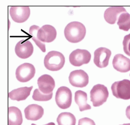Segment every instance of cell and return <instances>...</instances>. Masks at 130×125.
<instances>
[{
    "mask_svg": "<svg viewBox=\"0 0 130 125\" xmlns=\"http://www.w3.org/2000/svg\"><path fill=\"white\" fill-rule=\"evenodd\" d=\"M64 34L70 43H79L83 40L86 34V28L83 24L78 22L68 24L64 28Z\"/></svg>",
    "mask_w": 130,
    "mask_h": 125,
    "instance_id": "6da1fadb",
    "label": "cell"
},
{
    "mask_svg": "<svg viewBox=\"0 0 130 125\" xmlns=\"http://www.w3.org/2000/svg\"><path fill=\"white\" fill-rule=\"evenodd\" d=\"M65 63L63 55L57 51H51L45 56L44 60L45 67L51 71H57L61 69Z\"/></svg>",
    "mask_w": 130,
    "mask_h": 125,
    "instance_id": "7a4b0ae2",
    "label": "cell"
},
{
    "mask_svg": "<svg viewBox=\"0 0 130 125\" xmlns=\"http://www.w3.org/2000/svg\"><path fill=\"white\" fill-rule=\"evenodd\" d=\"M108 96L109 92L107 88L102 84L95 85L90 92L91 100L95 107L103 105V103L106 102Z\"/></svg>",
    "mask_w": 130,
    "mask_h": 125,
    "instance_id": "3957f363",
    "label": "cell"
},
{
    "mask_svg": "<svg viewBox=\"0 0 130 125\" xmlns=\"http://www.w3.org/2000/svg\"><path fill=\"white\" fill-rule=\"evenodd\" d=\"M113 96L123 100L130 99V80L123 79L115 82L111 86Z\"/></svg>",
    "mask_w": 130,
    "mask_h": 125,
    "instance_id": "277c9868",
    "label": "cell"
},
{
    "mask_svg": "<svg viewBox=\"0 0 130 125\" xmlns=\"http://www.w3.org/2000/svg\"><path fill=\"white\" fill-rule=\"evenodd\" d=\"M72 92L69 88L60 87L56 92L55 101L57 105L61 109L69 108L72 103Z\"/></svg>",
    "mask_w": 130,
    "mask_h": 125,
    "instance_id": "5b68a950",
    "label": "cell"
},
{
    "mask_svg": "<svg viewBox=\"0 0 130 125\" xmlns=\"http://www.w3.org/2000/svg\"><path fill=\"white\" fill-rule=\"evenodd\" d=\"M91 58L90 52L85 49H77L73 51L69 56L70 64L75 67H80L89 64Z\"/></svg>",
    "mask_w": 130,
    "mask_h": 125,
    "instance_id": "8992f818",
    "label": "cell"
},
{
    "mask_svg": "<svg viewBox=\"0 0 130 125\" xmlns=\"http://www.w3.org/2000/svg\"><path fill=\"white\" fill-rule=\"evenodd\" d=\"M36 73V69L34 65L25 63L19 66L16 71V77L20 82H25L33 78Z\"/></svg>",
    "mask_w": 130,
    "mask_h": 125,
    "instance_id": "52a82bcc",
    "label": "cell"
},
{
    "mask_svg": "<svg viewBox=\"0 0 130 125\" xmlns=\"http://www.w3.org/2000/svg\"><path fill=\"white\" fill-rule=\"evenodd\" d=\"M69 80L72 86L78 88H83L89 84V77L88 74L83 70H77L70 73Z\"/></svg>",
    "mask_w": 130,
    "mask_h": 125,
    "instance_id": "ba28073f",
    "label": "cell"
},
{
    "mask_svg": "<svg viewBox=\"0 0 130 125\" xmlns=\"http://www.w3.org/2000/svg\"><path fill=\"white\" fill-rule=\"evenodd\" d=\"M9 14L14 22L23 23L29 18L30 15V9L29 6H12L10 8Z\"/></svg>",
    "mask_w": 130,
    "mask_h": 125,
    "instance_id": "9c48e42d",
    "label": "cell"
},
{
    "mask_svg": "<svg viewBox=\"0 0 130 125\" xmlns=\"http://www.w3.org/2000/svg\"><path fill=\"white\" fill-rule=\"evenodd\" d=\"M111 55V51L109 49L100 47L94 52V62L95 65L100 68L107 67Z\"/></svg>",
    "mask_w": 130,
    "mask_h": 125,
    "instance_id": "30bf717a",
    "label": "cell"
},
{
    "mask_svg": "<svg viewBox=\"0 0 130 125\" xmlns=\"http://www.w3.org/2000/svg\"><path fill=\"white\" fill-rule=\"evenodd\" d=\"M57 32L52 26L46 25L42 26L38 31L37 37L42 42L51 43L55 39Z\"/></svg>",
    "mask_w": 130,
    "mask_h": 125,
    "instance_id": "8fae6325",
    "label": "cell"
},
{
    "mask_svg": "<svg viewBox=\"0 0 130 125\" xmlns=\"http://www.w3.org/2000/svg\"><path fill=\"white\" fill-rule=\"evenodd\" d=\"M34 46L29 40H20L15 46V51L17 56L21 59L30 57L34 52Z\"/></svg>",
    "mask_w": 130,
    "mask_h": 125,
    "instance_id": "7c38bea8",
    "label": "cell"
},
{
    "mask_svg": "<svg viewBox=\"0 0 130 125\" xmlns=\"http://www.w3.org/2000/svg\"><path fill=\"white\" fill-rule=\"evenodd\" d=\"M39 90L46 95L52 93L55 87V82L53 78L47 74L41 76L38 79Z\"/></svg>",
    "mask_w": 130,
    "mask_h": 125,
    "instance_id": "4fadbf2b",
    "label": "cell"
},
{
    "mask_svg": "<svg viewBox=\"0 0 130 125\" xmlns=\"http://www.w3.org/2000/svg\"><path fill=\"white\" fill-rule=\"evenodd\" d=\"M24 112L25 117L27 119L36 121L42 118L44 114V109L41 106L33 104L26 107Z\"/></svg>",
    "mask_w": 130,
    "mask_h": 125,
    "instance_id": "5bb4252c",
    "label": "cell"
},
{
    "mask_svg": "<svg viewBox=\"0 0 130 125\" xmlns=\"http://www.w3.org/2000/svg\"><path fill=\"white\" fill-rule=\"evenodd\" d=\"M112 65L117 71L125 73L130 71V59L122 54L116 55L112 60Z\"/></svg>",
    "mask_w": 130,
    "mask_h": 125,
    "instance_id": "9a60e30c",
    "label": "cell"
},
{
    "mask_svg": "<svg viewBox=\"0 0 130 125\" xmlns=\"http://www.w3.org/2000/svg\"><path fill=\"white\" fill-rule=\"evenodd\" d=\"M124 13H127L126 9L122 6H112L107 8L104 13V18L108 24H115L118 17Z\"/></svg>",
    "mask_w": 130,
    "mask_h": 125,
    "instance_id": "2e32d148",
    "label": "cell"
},
{
    "mask_svg": "<svg viewBox=\"0 0 130 125\" xmlns=\"http://www.w3.org/2000/svg\"><path fill=\"white\" fill-rule=\"evenodd\" d=\"M33 86L25 87L14 89L8 93V97L12 100L18 101L26 100L30 95Z\"/></svg>",
    "mask_w": 130,
    "mask_h": 125,
    "instance_id": "e0dca14e",
    "label": "cell"
},
{
    "mask_svg": "<svg viewBox=\"0 0 130 125\" xmlns=\"http://www.w3.org/2000/svg\"><path fill=\"white\" fill-rule=\"evenodd\" d=\"M23 123V115L21 111L15 107L8 109V124L21 125Z\"/></svg>",
    "mask_w": 130,
    "mask_h": 125,
    "instance_id": "ac0fdd59",
    "label": "cell"
},
{
    "mask_svg": "<svg viewBox=\"0 0 130 125\" xmlns=\"http://www.w3.org/2000/svg\"><path fill=\"white\" fill-rule=\"evenodd\" d=\"M87 93L82 90H78L75 92L74 100L79 107L81 112L90 110L91 107L87 103Z\"/></svg>",
    "mask_w": 130,
    "mask_h": 125,
    "instance_id": "d6986e66",
    "label": "cell"
},
{
    "mask_svg": "<svg viewBox=\"0 0 130 125\" xmlns=\"http://www.w3.org/2000/svg\"><path fill=\"white\" fill-rule=\"evenodd\" d=\"M57 122L58 125H75L76 118L70 113L63 112L57 117Z\"/></svg>",
    "mask_w": 130,
    "mask_h": 125,
    "instance_id": "ffe728a7",
    "label": "cell"
},
{
    "mask_svg": "<svg viewBox=\"0 0 130 125\" xmlns=\"http://www.w3.org/2000/svg\"><path fill=\"white\" fill-rule=\"evenodd\" d=\"M39 29H40V28L39 26H37L36 25L32 26L31 27H30L29 29V33L30 35L31 38L35 41L37 46L40 48V49L41 50L42 52L45 53L46 51L45 44L41 41L37 37L38 31Z\"/></svg>",
    "mask_w": 130,
    "mask_h": 125,
    "instance_id": "44dd1931",
    "label": "cell"
},
{
    "mask_svg": "<svg viewBox=\"0 0 130 125\" xmlns=\"http://www.w3.org/2000/svg\"><path fill=\"white\" fill-rule=\"evenodd\" d=\"M117 24L120 30L128 31L130 29V14L127 13L121 14L118 18Z\"/></svg>",
    "mask_w": 130,
    "mask_h": 125,
    "instance_id": "7402d4cb",
    "label": "cell"
},
{
    "mask_svg": "<svg viewBox=\"0 0 130 125\" xmlns=\"http://www.w3.org/2000/svg\"><path fill=\"white\" fill-rule=\"evenodd\" d=\"M53 97V92L50 94L46 95L42 93L39 89H36L34 90L32 98L35 101H47L52 99Z\"/></svg>",
    "mask_w": 130,
    "mask_h": 125,
    "instance_id": "603a6c76",
    "label": "cell"
},
{
    "mask_svg": "<svg viewBox=\"0 0 130 125\" xmlns=\"http://www.w3.org/2000/svg\"><path fill=\"white\" fill-rule=\"evenodd\" d=\"M123 50L124 53L128 56H130V34L124 36L123 41Z\"/></svg>",
    "mask_w": 130,
    "mask_h": 125,
    "instance_id": "cb8c5ba5",
    "label": "cell"
},
{
    "mask_svg": "<svg viewBox=\"0 0 130 125\" xmlns=\"http://www.w3.org/2000/svg\"><path fill=\"white\" fill-rule=\"evenodd\" d=\"M78 125H96L92 119L88 117H84L79 120Z\"/></svg>",
    "mask_w": 130,
    "mask_h": 125,
    "instance_id": "d4e9b609",
    "label": "cell"
},
{
    "mask_svg": "<svg viewBox=\"0 0 130 125\" xmlns=\"http://www.w3.org/2000/svg\"><path fill=\"white\" fill-rule=\"evenodd\" d=\"M126 116L127 118L130 120V105L128 106L126 109Z\"/></svg>",
    "mask_w": 130,
    "mask_h": 125,
    "instance_id": "484cf974",
    "label": "cell"
},
{
    "mask_svg": "<svg viewBox=\"0 0 130 125\" xmlns=\"http://www.w3.org/2000/svg\"><path fill=\"white\" fill-rule=\"evenodd\" d=\"M31 125H36V124H35V123H32ZM44 125H55V124L54 123V122H50V123H47L46 124H44Z\"/></svg>",
    "mask_w": 130,
    "mask_h": 125,
    "instance_id": "4316f807",
    "label": "cell"
},
{
    "mask_svg": "<svg viewBox=\"0 0 130 125\" xmlns=\"http://www.w3.org/2000/svg\"><path fill=\"white\" fill-rule=\"evenodd\" d=\"M120 125H130V123H124L123 124H120Z\"/></svg>",
    "mask_w": 130,
    "mask_h": 125,
    "instance_id": "83f0119b",
    "label": "cell"
},
{
    "mask_svg": "<svg viewBox=\"0 0 130 125\" xmlns=\"http://www.w3.org/2000/svg\"><path fill=\"white\" fill-rule=\"evenodd\" d=\"M129 76H130V74H129Z\"/></svg>",
    "mask_w": 130,
    "mask_h": 125,
    "instance_id": "f1b7e54d",
    "label": "cell"
}]
</instances>
